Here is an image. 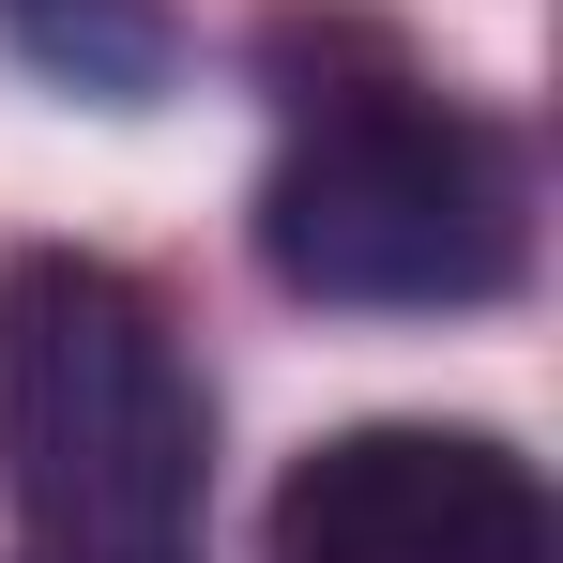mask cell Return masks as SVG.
<instances>
[{
	"label": "cell",
	"instance_id": "3957f363",
	"mask_svg": "<svg viewBox=\"0 0 563 563\" xmlns=\"http://www.w3.org/2000/svg\"><path fill=\"white\" fill-rule=\"evenodd\" d=\"M275 563H549V487L487 427H335L275 487Z\"/></svg>",
	"mask_w": 563,
	"mask_h": 563
},
{
	"label": "cell",
	"instance_id": "7a4b0ae2",
	"mask_svg": "<svg viewBox=\"0 0 563 563\" xmlns=\"http://www.w3.org/2000/svg\"><path fill=\"white\" fill-rule=\"evenodd\" d=\"M260 260L305 305L351 320H442L503 305L533 260V198L518 153L427 77H351V92H289V137L260 168Z\"/></svg>",
	"mask_w": 563,
	"mask_h": 563
},
{
	"label": "cell",
	"instance_id": "6da1fadb",
	"mask_svg": "<svg viewBox=\"0 0 563 563\" xmlns=\"http://www.w3.org/2000/svg\"><path fill=\"white\" fill-rule=\"evenodd\" d=\"M213 487V396L184 366V320L122 260L31 244L0 275V503L31 549L137 563L198 533Z\"/></svg>",
	"mask_w": 563,
	"mask_h": 563
},
{
	"label": "cell",
	"instance_id": "277c9868",
	"mask_svg": "<svg viewBox=\"0 0 563 563\" xmlns=\"http://www.w3.org/2000/svg\"><path fill=\"white\" fill-rule=\"evenodd\" d=\"M31 563H77V549H31ZM137 563H184V549H137Z\"/></svg>",
	"mask_w": 563,
	"mask_h": 563
}]
</instances>
